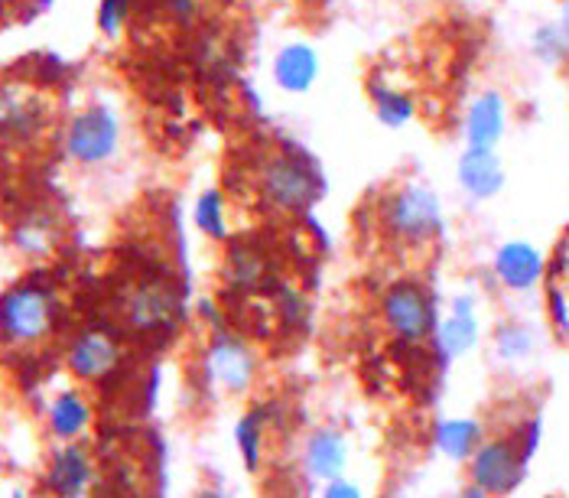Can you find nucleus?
Wrapping results in <instances>:
<instances>
[{
    "mask_svg": "<svg viewBox=\"0 0 569 498\" xmlns=\"http://www.w3.org/2000/svg\"><path fill=\"white\" fill-rule=\"evenodd\" d=\"M59 319V297L46 283H17L0 297V342L37 346L52 332Z\"/></svg>",
    "mask_w": 569,
    "mask_h": 498,
    "instance_id": "f257e3e1",
    "label": "nucleus"
},
{
    "mask_svg": "<svg viewBox=\"0 0 569 498\" xmlns=\"http://www.w3.org/2000/svg\"><path fill=\"white\" fill-rule=\"evenodd\" d=\"M258 182H261L263 199L280 212H303L322 192V177L303 157V150L270 153L261 163Z\"/></svg>",
    "mask_w": 569,
    "mask_h": 498,
    "instance_id": "f03ea898",
    "label": "nucleus"
},
{
    "mask_svg": "<svg viewBox=\"0 0 569 498\" xmlns=\"http://www.w3.org/2000/svg\"><path fill=\"white\" fill-rule=\"evenodd\" d=\"M381 222L403 245H427L442 231V202L423 182H403L381 206Z\"/></svg>",
    "mask_w": 569,
    "mask_h": 498,
    "instance_id": "7ed1b4c3",
    "label": "nucleus"
},
{
    "mask_svg": "<svg viewBox=\"0 0 569 498\" xmlns=\"http://www.w3.org/2000/svg\"><path fill=\"white\" fill-rule=\"evenodd\" d=\"M381 313L397 339L420 346L437 336L439 313L433 293L420 280H397L381 297Z\"/></svg>",
    "mask_w": 569,
    "mask_h": 498,
    "instance_id": "20e7f679",
    "label": "nucleus"
},
{
    "mask_svg": "<svg viewBox=\"0 0 569 498\" xmlns=\"http://www.w3.org/2000/svg\"><path fill=\"white\" fill-rule=\"evenodd\" d=\"M121 147V121L108 104H91L86 111L72 114L66 128V153L79 167H101L114 160Z\"/></svg>",
    "mask_w": 569,
    "mask_h": 498,
    "instance_id": "39448f33",
    "label": "nucleus"
},
{
    "mask_svg": "<svg viewBox=\"0 0 569 498\" xmlns=\"http://www.w3.org/2000/svg\"><path fill=\"white\" fill-rule=\"evenodd\" d=\"M525 450L518 440H488L472 454V486L485 496H508L525 476Z\"/></svg>",
    "mask_w": 569,
    "mask_h": 498,
    "instance_id": "423d86ee",
    "label": "nucleus"
},
{
    "mask_svg": "<svg viewBox=\"0 0 569 498\" xmlns=\"http://www.w3.org/2000/svg\"><path fill=\"white\" fill-rule=\"evenodd\" d=\"M46 101L33 89L20 82L0 86V137L7 140H30L43 131Z\"/></svg>",
    "mask_w": 569,
    "mask_h": 498,
    "instance_id": "0eeeda50",
    "label": "nucleus"
},
{
    "mask_svg": "<svg viewBox=\"0 0 569 498\" xmlns=\"http://www.w3.org/2000/svg\"><path fill=\"white\" fill-rule=\"evenodd\" d=\"M254 352L244 339H238L234 332L219 329L212 346H209V368L228 391H244L254 381Z\"/></svg>",
    "mask_w": 569,
    "mask_h": 498,
    "instance_id": "6e6552de",
    "label": "nucleus"
},
{
    "mask_svg": "<svg viewBox=\"0 0 569 498\" xmlns=\"http://www.w3.org/2000/svg\"><path fill=\"white\" fill-rule=\"evenodd\" d=\"M121 362V349L118 342L108 336V332H98V329H88L82 332L72 346H69V356L66 365L76 378L82 381H101L108 378Z\"/></svg>",
    "mask_w": 569,
    "mask_h": 498,
    "instance_id": "1a4fd4ad",
    "label": "nucleus"
},
{
    "mask_svg": "<svg viewBox=\"0 0 569 498\" xmlns=\"http://www.w3.org/2000/svg\"><path fill=\"white\" fill-rule=\"evenodd\" d=\"M505 128H508V104L498 91H482L479 98L469 101L466 121H462L466 147L495 150L498 140L505 137Z\"/></svg>",
    "mask_w": 569,
    "mask_h": 498,
    "instance_id": "9d476101",
    "label": "nucleus"
},
{
    "mask_svg": "<svg viewBox=\"0 0 569 498\" xmlns=\"http://www.w3.org/2000/svg\"><path fill=\"white\" fill-rule=\"evenodd\" d=\"M176 313H179V297L173 287H167L160 280H147L133 290L131 307H128L133 329H140V332L170 329Z\"/></svg>",
    "mask_w": 569,
    "mask_h": 498,
    "instance_id": "9b49d317",
    "label": "nucleus"
},
{
    "mask_svg": "<svg viewBox=\"0 0 569 498\" xmlns=\"http://www.w3.org/2000/svg\"><path fill=\"white\" fill-rule=\"evenodd\" d=\"M319 72H322L319 52L309 43L283 46L273 56V66H270L273 86L280 91H287V94H307L319 82Z\"/></svg>",
    "mask_w": 569,
    "mask_h": 498,
    "instance_id": "f8f14e48",
    "label": "nucleus"
},
{
    "mask_svg": "<svg viewBox=\"0 0 569 498\" xmlns=\"http://www.w3.org/2000/svg\"><path fill=\"white\" fill-rule=\"evenodd\" d=\"M456 180L462 186V192L469 199H491L501 192L505 186V167L498 160L495 150H482V147H466V153L459 157V167H456Z\"/></svg>",
    "mask_w": 569,
    "mask_h": 498,
    "instance_id": "ddd939ff",
    "label": "nucleus"
},
{
    "mask_svg": "<svg viewBox=\"0 0 569 498\" xmlns=\"http://www.w3.org/2000/svg\"><path fill=\"white\" fill-rule=\"evenodd\" d=\"M543 273H547L543 255L527 241H508L495 255V277L508 290H533Z\"/></svg>",
    "mask_w": 569,
    "mask_h": 498,
    "instance_id": "4468645a",
    "label": "nucleus"
},
{
    "mask_svg": "<svg viewBox=\"0 0 569 498\" xmlns=\"http://www.w3.org/2000/svg\"><path fill=\"white\" fill-rule=\"evenodd\" d=\"M94 482V466L91 456L82 447H62L52 456L49 472H46V486L56 498H86V492Z\"/></svg>",
    "mask_w": 569,
    "mask_h": 498,
    "instance_id": "2eb2a0df",
    "label": "nucleus"
},
{
    "mask_svg": "<svg viewBox=\"0 0 569 498\" xmlns=\"http://www.w3.org/2000/svg\"><path fill=\"white\" fill-rule=\"evenodd\" d=\"M437 349L446 359L466 356L469 349H476L479 342V317H476V303L472 297H456L449 307V317L437 326Z\"/></svg>",
    "mask_w": 569,
    "mask_h": 498,
    "instance_id": "dca6fc26",
    "label": "nucleus"
},
{
    "mask_svg": "<svg viewBox=\"0 0 569 498\" xmlns=\"http://www.w3.org/2000/svg\"><path fill=\"white\" fill-rule=\"evenodd\" d=\"M368 98H371V104H375L378 121H381L385 128H391V131L407 128V124L417 118V101H413V94L397 89L395 82H388V79H381V76H371V79H368Z\"/></svg>",
    "mask_w": 569,
    "mask_h": 498,
    "instance_id": "f3484780",
    "label": "nucleus"
},
{
    "mask_svg": "<svg viewBox=\"0 0 569 498\" xmlns=\"http://www.w3.org/2000/svg\"><path fill=\"white\" fill-rule=\"evenodd\" d=\"M349 462V447L336 430H316L307 444V466L316 479H342Z\"/></svg>",
    "mask_w": 569,
    "mask_h": 498,
    "instance_id": "a211bd4d",
    "label": "nucleus"
},
{
    "mask_svg": "<svg viewBox=\"0 0 569 498\" xmlns=\"http://www.w3.org/2000/svg\"><path fill=\"white\" fill-rule=\"evenodd\" d=\"M88 420H91V410H88L86 398L79 391H62L52 408H49V427H52V437L56 440H76L88 430Z\"/></svg>",
    "mask_w": 569,
    "mask_h": 498,
    "instance_id": "6ab92c4d",
    "label": "nucleus"
},
{
    "mask_svg": "<svg viewBox=\"0 0 569 498\" xmlns=\"http://www.w3.org/2000/svg\"><path fill=\"white\" fill-rule=\"evenodd\" d=\"M267 271H270V265H267V258H263V251L258 245H234V248L228 251L224 277H228L231 287H238V290H254L263 277H267Z\"/></svg>",
    "mask_w": 569,
    "mask_h": 498,
    "instance_id": "aec40b11",
    "label": "nucleus"
},
{
    "mask_svg": "<svg viewBox=\"0 0 569 498\" xmlns=\"http://www.w3.org/2000/svg\"><path fill=\"white\" fill-rule=\"evenodd\" d=\"M482 444V427L476 420H439L437 447L449 459H472Z\"/></svg>",
    "mask_w": 569,
    "mask_h": 498,
    "instance_id": "412c9836",
    "label": "nucleus"
},
{
    "mask_svg": "<svg viewBox=\"0 0 569 498\" xmlns=\"http://www.w3.org/2000/svg\"><path fill=\"white\" fill-rule=\"evenodd\" d=\"M196 228L212 238V241H224L228 238V206H224V196L221 189H206L199 199H196Z\"/></svg>",
    "mask_w": 569,
    "mask_h": 498,
    "instance_id": "4be33fe9",
    "label": "nucleus"
},
{
    "mask_svg": "<svg viewBox=\"0 0 569 498\" xmlns=\"http://www.w3.org/2000/svg\"><path fill=\"white\" fill-rule=\"evenodd\" d=\"M234 437H238V447H241V456H244V466L248 469H258V459H261L263 447V414L254 410V414L241 417Z\"/></svg>",
    "mask_w": 569,
    "mask_h": 498,
    "instance_id": "5701e85b",
    "label": "nucleus"
},
{
    "mask_svg": "<svg viewBox=\"0 0 569 498\" xmlns=\"http://www.w3.org/2000/svg\"><path fill=\"white\" fill-rule=\"evenodd\" d=\"M533 52H537V59H543V62H560V59H567L569 56V37L553 23V27H543V30H537V37H533Z\"/></svg>",
    "mask_w": 569,
    "mask_h": 498,
    "instance_id": "b1692460",
    "label": "nucleus"
},
{
    "mask_svg": "<svg viewBox=\"0 0 569 498\" xmlns=\"http://www.w3.org/2000/svg\"><path fill=\"white\" fill-rule=\"evenodd\" d=\"M133 0H101V10H98V27L108 33V37H121V30L128 27L131 20Z\"/></svg>",
    "mask_w": 569,
    "mask_h": 498,
    "instance_id": "393cba45",
    "label": "nucleus"
},
{
    "mask_svg": "<svg viewBox=\"0 0 569 498\" xmlns=\"http://www.w3.org/2000/svg\"><path fill=\"white\" fill-rule=\"evenodd\" d=\"M495 342H498V352L505 359H521L530 349V332H527L525 326H518V322H508V326L498 329Z\"/></svg>",
    "mask_w": 569,
    "mask_h": 498,
    "instance_id": "a878e982",
    "label": "nucleus"
},
{
    "mask_svg": "<svg viewBox=\"0 0 569 498\" xmlns=\"http://www.w3.org/2000/svg\"><path fill=\"white\" fill-rule=\"evenodd\" d=\"M550 280H557V283L567 290V297H569V235H567V241L557 248V261L550 265Z\"/></svg>",
    "mask_w": 569,
    "mask_h": 498,
    "instance_id": "bb28decb",
    "label": "nucleus"
},
{
    "mask_svg": "<svg viewBox=\"0 0 569 498\" xmlns=\"http://www.w3.org/2000/svg\"><path fill=\"white\" fill-rule=\"evenodd\" d=\"M163 3H167V10H170V17H173L176 23H182V27L192 23V17H196V0H163Z\"/></svg>",
    "mask_w": 569,
    "mask_h": 498,
    "instance_id": "cd10ccee",
    "label": "nucleus"
},
{
    "mask_svg": "<svg viewBox=\"0 0 569 498\" xmlns=\"http://www.w3.org/2000/svg\"><path fill=\"white\" fill-rule=\"evenodd\" d=\"M322 498H361V492L351 486V482H342V479H332L329 482V489H326V496Z\"/></svg>",
    "mask_w": 569,
    "mask_h": 498,
    "instance_id": "c85d7f7f",
    "label": "nucleus"
},
{
    "mask_svg": "<svg viewBox=\"0 0 569 498\" xmlns=\"http://www.w3.org/2000/svg\"><path fill=\"white\" fill-rule=\"evenodd\" d=\"M462 498H488V496H485L479 486H472V489H466V496H462Z\"/></svg>",
    "mask_w": 569,
    "mask_h": 498,
    "instance_id": "c756f323",
    "label": "nucleus"
},
{
    "mask_svg": "<svg viewBox=\"0 0 569 498\" xmlns=\"http://www.w3.org/2000/svg\"><path fill=\"white\" fill-rule=\"evenodd\" d=\"M557 27H560V30H563V33L569 37V3H567V10H563V20H560Z\"/></svg>",
    "mask_w": 569,
    "mask_h": 498,
    "instance_id": "7c9ffc66",
    "label": "nucleus"
},
{
    "mask_svg": "<svg viewBox=\"0 0 569 498\" xmlns=\"http://www.w3.org/2000/svg\"><path fill=\"white\" fill-rule=\"evenodd\" d=\"M199 498H224V496H221V492H202Z\"/></svg>",
    "mask_w": 569,
    "mask_h": 498,
    "instance_id": "2f4dec72",
    "label": "nucleus"
},
{
    "mask_svg": "<svg viewBox=\"0 0 569 498\" xmlns=\"http://www.w3.org/2000/svg\"><path fill=\"white\" fill-rule=\"evenodd\" d=\"M17 498H20V496H17Z\"/></svg>",
    "mask_w": 569,
    "mask_h": 498,
    "instance_id": "473e14b6",
    "label": "nucleus"
}]
</instances>
